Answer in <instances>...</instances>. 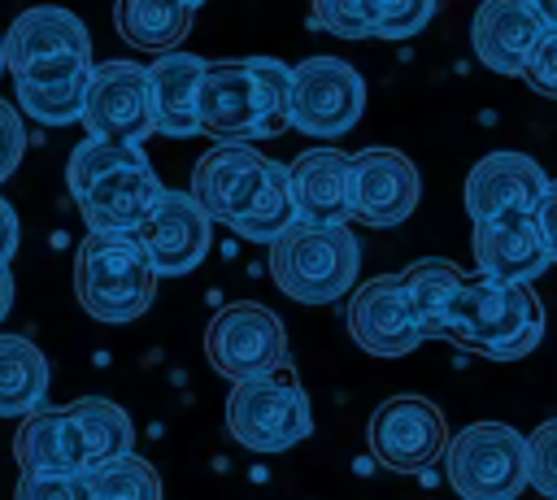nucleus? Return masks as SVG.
<instances>
[{"instance_id":"nucleus-1","label":"nucleus","mask_w":557,"mask_h":500,"mask_svg":"<svg viewBox=\"0 0 557 500\" xmlns=\"http://www.w3.org/2000/svg\"><path fill=\"white\" fill-rule=\"evenodd\" d=\"M292 65L278 57H222L205 61L196 117L200 135L218 143H252L287 130Z\"/></svg>"},{"instance_id":"nucleus-5","label":"nucleus","mask_w":557,"mask_h":500,"mask_svg":"<svg viewBox=\"0 0 557 500\" xmlns=\"http://www.w3.org/2000/svg\"><path fill=\"white\" fill-rule=\"evenodd\" d=\"M361 270L357 235L348 222H305L296 217L278 239H270V278L296 304H335L352 291Z\"/></svg>"},{"instance_id":"nucleus-38","label":"nucleus","mask_w":557,"mask_h":500,"mask_svg":"<svg viewBox=\"0 0 557 500\" xmlns=\"http://www.w3.org/2000/svg\"><path fill=\"white\" fill-rule=\"evenodd\" d=\"M9 309H13V274H9V261H0V322Z\"/></svg>"},{"instance_id":"nucleus-17","label":"nucleus","mask_w":557,"mask_h":500,"mask_svg":"<svg viewBox=\"0 0 557 500\" xmlns=\"http://www.w3.org/2000/svg\"><path fill=\"white\" fill-rule=\"evenodd\" d=\"M474 265L483 278L496 283H535L553 261L544 248V235L535 226V213H500L474 222Z\"/></svg>"},{"instance_id":"nucleus-30","label":"nucleus","mask_w":557,"mask_h":500,"mask_svg":"<svg viewBox=\"0 0 557 500\" xmlns=\"http://www.w3.org/2000/svg\"><path fill=\"white\" fill-rule=\"evenodd\" d=\"M309 17L339 39H374V0H309Z\"/></svg>"},{"instance_id":"nucleus-4","label":"nucleus","mask_w":557,"mask_h":500,"mask_svg":"<svg viewBox=\"0 0 557 500\" xmlns=\"http://www.w3.org/2000/svg\"><path fill=\"white\" fill-rule=\"evenodd\" d=\"M157 265L131 230H87L74 252V296L87 317L122 326L148 313L157 296Z\"/></svg>"},{"instance_id":"nucleus-23","label":"nucleus","mask_w":557,"mask_h":500,"mask_svg":"<svg viewBox=\"0 0 557 500\" xmlns=\"http://www.w3.org/2000/svg\"><path fill=\"white\" fill-rule=\"evenodd\" d=\"M191 4L187 0H117L113 26L131 48L144 52H170L191 30Z\"/></svg>"},{"instance_id":"nucleus-33","label":"nucleus","mask_w":557,"mask_h":500,"mask_svg":"<svg viewBox=\"0 0 557 500\" xmlns=\"http://www.w3.org/2000/svg\"><path fill=\"white\" fill-rule=\"evenodd\" d=\"M13 500H91L87 470L83 474H22Z\"/></svg>"},{"instance_id":"nucleus-31","label":"nucleus","mask_w":557,"mask_h":500,"mask_svg":"<svg viewBox=\"0 0 557 500\" xmlns=\"http://www.w3.org/2000/svg\"><path fill=\"white\" fill-rule=\"evenodd\" d=\"M527 487L557 500V417L540 422L527 435Z\"/></svg>"},{"instance_id":"nucleus-34","label":"nucleus","mask_w":557,"mask_h":500,"mask_svg":"<svg viewBox=\"0 0 557 500\" xmlns=\"http://www.w3.org/2000/svg\"><path fill=\"white\" fill-rule=\"evenodd\" d=\"M522 78L531 83V91H540V96H553V100H557V26H544V30H540L535 48L527 52Z\"/></svg>"},{"instance_id":"nucleus-35","label":"nucleus","mask_w":557,"mask_h":500,"mask_svg":"<svg viewBox=\"0 0 557 500\" xmlns=\"http://www.w3.org/2000/svg\"><path fill=\"white\" fill-rule=\"evenodd\" d=\"M22 152H26V126H22V113L0 100V183L22 165Z\"/></svg>"},{"instance_id":"nucleus-36","label":"nucleus","mask_w":557,"mask_h":500,"mask_svg":"<svg viewBox=\"0 0 557 500\" xmlns=\"http://www.w3.org/2000/svg\"><path fill=\"white\" fill-rule=\"evenodd\" d=\"M535 226H540V235H544V248H548V261H557V178H548V187H544V196L535 200Z\"/></svg>"},{"instance_id":"nucleus-32","label":"nucleus","mask_w":557,"mask_h":500,"mask_svg":"<svg viewBox=\"0 0 557 500\" xmlns=\"http://www.w3.org/2000/svg\"><path fill=\"white\" fill-rule=\"evenodd\" d=\"M440 0H374V39H409L435 17Z\"/></svg>"},{"instance_id":"nucleus-15","label":"nucleus","mask_w":557,"mask_h":500,"mask_svg":"<svg viewBox=\"0 0 557 500\" xmlns=\"http://www.w3.org/2000/svg\"><path fill=\"white\" fill-rule=\"evenodd\" d=\"M348 335L370 357H409L422 343V326L413 317L400 274L366 278L348 296Z\"/></svg>"},{"instance_id":"nucleus-9","label":"nucleus","mask_w":557,"mask_h":500,"mask_svg":"<svg viewBox=\"0 0 557 500\" xmlns=\"http://www.w3.org/2000/svg\"><path fill=\"white\" fill-rule=\"evenodd\" d=\"M366 113V78L352 61L339 57H309L292 65L287 91V130L335 139L352 130Z\"/></svg>"},{"instance_id":"nucleus-28","label":"nucleus","mask_w":557,"mask_h":500,"mask_svg":"<svg viewBox=\"0 0 557 500\" xmlns=\"http://www.w3.org/2000/svg\"><path fill=\"white\" fill-rule=\"evenodd\" d=\"M87 74H91V70H87ZM87 74L52 78V83H26V78H17V83H13L17 109H22L26 117H35L39 126H70V122L83 117Z\"/></svg>"},{"instance_id":"nucleus-10","label":"nucleus","mask_w":557,"mask_h":500,"mask_svg":"<svg viewBox=\"0 0 557 500\" xmlns=\"http://www.w3.org/2000/svg\"><path fill=\"white\" fill-rule=\"evenodd\" d=\"M370 457L392 474H426L448 448V422L426 396H387L366 426Z\"/></svg>"},{"instance_id":"nucleus-25","label":"nucleus","mask_w":557,"mask_h":500,"mask_svg":"<svg viewBox=\"0 0 557 500\" xmlns=\"http://www.w3.org/2000/svg\"><path fill=\"white\" fill-rule=\"evenodd\" d=\"M400 283H405V296L422 326V339H444V317H448L457 287L466 283V270L448 257H422L409 270H400Z\"/></svg>"},{"instance_id":"nucleus-24","label":"nucleus","mask_w":557,"mask_h":500,"mask_svg":"<svg viewBox=\"0 0 557 500\" xmlns=\"http://www.w3.org/2000/svg\"><path fill=\"white\" fill-rule=\"evenodd\" d=\"M48 396V357L26 335H0V417H26Z\"/></svg>"},{"instance_id":"nucleus-8","label":"nucleus","mask_w":557,"mask_h":500,"mask_svg":"<svg viewBox=\"0 0 557 500\" xmlns=\"http://www.w3.org/2000/svg\"><path fill=\"white\" fill-rule=\"evenodd\" d=\"M444 478L461 500H518L527 487V435L505 422H470L444 448Z\"/></svg>"},{"instance_id":"nucleus-42","label":"nucleus","mask_w":557,"mask_h":500,"mask_svg":"<svg viewBox=\"0 0 557 500\" xmlns=\"http://www.w3.org/2000/svg\"><path fill=\"white\" fill-rule=\"evenodd\" d=\"M91 500H113V496H91Z\"/></svg>"},{"instance_id":"nucleus-11","label":"nucleus","mask_w":557,"mask_h":500,"mask_svg":"<svg viewBox=\"0 0 557 500\" xmlns=\"http://www.w3.org/2000/svg\"><path fill=\"white\" fill-rule=\"evenodd\" d=\"M205 357L222 378L239 383V378L265 374L287 361V330L274 309H265L257 300H235L209 317Z\"/></svg>"},{"instance_id":"nucleus-41","label":"nucleus","mask_w":557,"mask_h":500,"mask_svg":"<svg viewBox=\"0 0 557 500\" xmlns=\"http://www.w3.org/2000/svg\"><path fill=\"white\" fill-rule=\"evenodd\" d=\"M187 4H191V9H200V4H205V0H187Z\"/></svg>"},{"instance_id":"nucleus-6","label":"nucleus","mask_w":557,"mask_h":500,"mask_svg":"<svg viewBox=\"0 0 557 500\" xmlns=\"http://www.w3.org/2000/svg\"><path fill=\"white\" fill-rule=\"evenodd\" d=\"M226 430L248 452H287L313 435V404L300 378L283 365L231 383Z\"/></svg>"},{"instance_id":"nucleus-14","label":"nucleus","mask_w":557,"mask_h":500,"mask_svg":"<svg viewBox=\"0 0 557 500\" xmlns=\"http://www.w3.org/2000/svg\"><path fill=\"white\" fill-rule=\"evenodd\" d=\"M131 235L144 243V252L157 265V274L178 278V274H191L209 257V248H213V217L196 204L191 191H170L165 187L161 200L152 204V213Z\"/></svg>"},{"instance_id":"nucleus-21","label":"nucleus","mask_w":557,"mask_h":500,"mask_svg":"<svg viewBox=\"0 0 557 500\" xmlns=\"http://www.w3.org/2000/svg\"><path fill=\"white\" fill-rule=\"evenodd\" d=\"M148 70V100H152V130L170 135V139H187L200 135V117H196V96H200V74H205V57L191 52H161Z\"/></svg>"},{"instance_id":"nucleus-26","label":"nucleus","mask_w":557,"mask_h":500,"mask_svg":"<svg viewBox=\"0 0 557 500\" xmlns=\"http://www.w3.org/2000/svg\"><path fill=\"white\" fill-rule=\"evenodd\" d=\"M292 222H296V200H292L287 165H283V161H270L261 191H257L252 204L231 222V230L244 235V239H252V243H270V239H278Z\"/></svg>"},{"instance_id":"nucleus-37","label":"nucleus","mask_w":557,"mask_h":500,"mask_svg":"<svg viewBox=\"0 0 557 500\" xmlns=\"http://www.w3.org/2000/svg\"><path fill=\"white\" fill-rule=\"evenodd\" d=\"M13 252H17V213L0 196V261H13Z\"/></svg>"},{"instance_id":"nucleus-40","label":"nucleus","mask_w":557,"mask_h":500,"mask_svg":"<svg viewBox=\"0 0 557 500\" xmlns=\"http://www.w3.org/2000/svg\"><path fill=\"white\" fill-rule=\"evenodd\" d=\"M0 70H4V39H0Z\"/></svg>"},{"instance_id":"nucleus-13","label":"nucleus","mask_w":557,"mask_h":500,"mask_svg":"<svg viewBox=\"0 0 557 500\" xmlns=\"http://www.w3.org/2000/svg\"><path fill=\"white\" fill-rule=\"evenodd\" d=\"M422 200L418 165L396 148H361L348 165V222L400 226Z\"/></svg>"},{"instance_id":"nucleus-3","label":"nucleus","mask_w":557,"mask_h":500,"mask_svg":"<svg viewBox=\"0 0 557 500\" xmlns=\"http://www.w3.org/2000/svg\"><path fill=\"white\" fill-rule=\"evenodd\" d=\"M444 339L487 361H522L544 339V304L531 283L466 278L448 304Z\"/></svg>"},{"instance_id":"nucleus-18","label":"nucleus","mask_w":557,"mask_h":500,"mask_svg":"<svg viewBox=\"0 0 557 500\" xmlns=\"http://www.w3.org/2000/svg\"><path fill=\"white\" fill-rule=\"evenodd\" d=\"M544 187H548V174L527 152H487L466 174V213L470 222L500 217V213H531Z\"/></svg>"},{"instance_id":"nucleus-20","label":"nucleus","mask_w":557,"mask_h":500,"mask_svg":"<svg viewBox=\"0 0 557 500\" xmlns=\"http://www.w3.org/2000/svg\"><path fill=\"white\" fill-rule=\"evenodd\" d=\"M544 22L527 0H483L470 17V48L492 74H522L527 52L535 48Z\"/></svg>"},{"instance_id":"nucleus-39","label":"nucleus","mask_w":557,"mask_h":500,"mask_svg":"<svg viewBox=\"0 0 557 500\" xmlns=\"http://www.w3.org/2000/svg\"><path fill=\"white\" fill-rule=\"evenodd\" d=\"M531 4V13L544 22V26H557V0H527Z\"/></svg>"},{"instance_id":"nucleus-27","label":"nucleus","mask_w":557,"mask_h":500,"mask_svg":"<svg viewBox=\"0 0 557 500\" xmlns=\"http://www.w3.org/2000/svg\"><path fill=\"white\" fill-rule=\"evenodd\" d=\"M70 413L83 426L91 465H100L109 457H122V452H135V422L113 400H104V396H78V400H70Z\"/></svg>"},{"instance_id":"nucleus-12","label":"nucleus","mask_w":557,"mask_h":500,"mask_svg":"<svg viewBox=\"0 0 557 500\" xmlns=\"http://www.w3.org/2000/svg\"><path fill=\"white\" fill-rule=\"evenodd\" d=\"M87 135L113 143H139L152 135V100H148V70L139 61H96L83 91Z\"/></svg>"},{"instance_id":"nucleus-22","label":"nucleus","mask_w":557,"mask_h":500,"mask_svg":"<svg viewBox=\"0 0 557 500\" xmlns=\"http://www.w3.org/2000/svg\"><path fill=\"white\" fill-rule=\"evenodd\" d=\"M348 165L339 148H309L287 165L296 217L305 222H348Z\"/></svg>"},{"instance_id":"nucleus-2","label":"nucleus","mask_w":557,"mask_h":500,"mask_svg":"<svg viewBox=\"0 0 557 500\" xmlns=\"http://www.w3.org/2000/svg\"><path fill=\"white\" fill-rule=\"evenodd\" d=\"M65 183L87 230H135L165 191L139 143H113L96 135L70 148Z\"/></svg>"},{"instance_id":"nucleus-19","label":"nucleus","mask_w":557,"mask_h":500,"mask_svg":"<svg viewBox=\"0 0 557 500\" xmlns=\"http://www.w3.org/2000/svg\"><path fill=\"white\" fill-rule=\"evenodd\" d=\"M13 461L22 474H83L91 465V457H87V439H83V426L70 413V404L30 409L17 422Z\"/></svg>"},{"instance_id":"nucleus-16","label":"nucleus","mask_w":557,"mask_h":500,"mask_svg":"<svg viewBox=\"0 0 557 500\" xmlns=\"http://www.w3.org/2000/svg\"><path fill=\"white\" fill-rule=\"evenodd\" d=\"M265 170H270V157H261L252 143H213L191 165V196L213 222L231 226L261 191Z\"/></svg>"},{"instance_id":"nucleus-29","label":"nucleus","mask_w":557,"mask_h":500,"mask_svg":"<svg viewBox=\"0 0 557 500\" xmlns=\"http://www.w3.org/2000/svg\"><path fill=\"white\" fill-rule=\"evenodd\" d=\"M87 487H91V496H113V500H161L157 470L135 452H122V457H109V461L91 465Z\"/></svg>"},{"instance_id":"nucleus-7","label":"nucleus","mask_w":557,"mask_h":500,"mask_svg":"<svg viewBox=\"0 0 557 500\" xmlns=\"http://www.w3.org/2000/svg\"><path fill=\"white\" fill-rule=\"evenodd\" d=\"M91 61V35L87 26L61 9V4H35L22 9L4 30V70L26 83H52L87 74Z\"/></svg>"}]
</instances>
